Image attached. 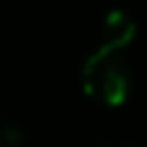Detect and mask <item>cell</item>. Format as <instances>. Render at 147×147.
<instances>
[{
    "label": "cell",
    "instance_id": "cell-1",
    "mask_svg": "<svg viewBox=\"0 0 147 147\" xmlns=\"http://www.w3.org/2000/svg\"><path fill=\"white\" fill-rule=\"evenodd\" d=\"M136 25L125 11H112L104 22V44L84 60L82 65V87L90 98L106 106H120L128 98L131 76L125 65V47L131 44Z\"/></svg>",
    "mask_w": 147,
    "mask_h": 147
}]
</instances>
